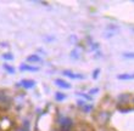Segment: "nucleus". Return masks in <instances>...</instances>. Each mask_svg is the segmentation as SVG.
<instances>
[{
  "mask_svg": "<svg viewBox=\"0 0 134 131\" xmlns=\"http://www.w3.org/2000/svg\"><path fill=\"white\" fill-rule=\"evenodd\" d=\"M72 126H73V121H72V119L71 118H62L60 121V130L61 131H70L71 129H72Z\"/></svg>",
  "mask_w": 134,
  "mask_h": 131,
  "instance_id": "nucleus-1",
  "label": "nucleus"
},
{
  "mask_svg": "<svg viewBox=\"0 0 134 131\" xmlns=\"http://www.w3.org/2000/svg\"><path fill=\"white\" fill-rule=\"evenodd\" d=\"M64 75H66V77H68L71 79H84V75L76 74V73H73L71 71H64Z\"/></svg>",
  "mask_w": 134,
  "mask_h": 131,
  "instance_id": "nucleus-2",
  "label": "nucleus"
},
{
  "mask_svg": "<svg viewBox=\"0 0 134 131\" xmlns=\"http://www.w3.org/2000/svg\"><path fill=\"white\" fill-rule=\"evenodd\" d=\"M20 85L23 86L26 89H32L33 86L35 85V82L34 80H28V79H23L21 83H20Z\"/></svg>",
  "mask_w": 134,
  "mask_h": 131,
  "instance_id": "nucleus-3",
  "label": "nucleus"
},
{
  "mask_svg": "<svg viewBox=\"0 0 134 131\" xmlns=\"http://www.w3.org/2000/svg\"><path fill=\"white\" fill-rule=\"evenodd\" d=\"M20 69L23 72H38L39 71L38 67H33V66H28V64H21Z\"/></svg>",
  "mask_w": 134,
  "mask_h": 131,
  "instance_id": "nucleus-4",
  "label": "nucleus"
},
{
  "mask_svg": "<svg viewBox=\"0 0 134 131\" xmlns=\"http://www.w3.org/2000/svg\"><path fill=\"white\" fill-rule=\"evenodd\" d=\"M55 84H56L59 88H62V89H70L71 88L70 84L67 82H65V80H62V79H56V80H55Z\"/></svg>",
  "mask_w": 134,
  "mask_h": 131,
  "instance_id": "nucleus-5",
  "label": "nucleus"
},
{
  "mask_svg": "<svg viewBox=\"0 0 134 131\" xmlns=\"http://www.w3.org/2000/svg\"><path fill=\"white\" fill-rule=\"evenodd\" d=\"M117 79H120V80H133L134 73L133 74H120L117 75Z\"/></svg>",
  "mask_w": 134,
  "mask_h": 131,
  "instance_id": "nucleus-6",
  "label": "nucleus"
},
{
  "mask_svg": "<svg viewBox=\"0 0 134 131\" xmlns=\"http://www.w3.org/2000/svg\"><path fill=\"white\" fill-rule=\"evenodd\" d=\"M28 62H42V58L39 56H37V55H32V56H29L28 58Z\"/></svg>",
  "mask_w": 134,
  "mask_h": 131,
  "instance_id": "nucleus-7",
  "label": "nucleus"
},
{
  "mask_svg": "<svg viewBox=\"0 0 134 131\" xmlns=\"http://www.w3.org/2000/svg\"><path fill=\"white\" fill-rule=\"evenodd\" d=\"M9 97H7L6 92L5 91H0V102H7Z\"/></svg>",
  "mask_w": 134,
  "mask_h": 131,
  "instance_id": "nucleus-8",
  "label": "nucleus"
},
{
  "mask_svg": "<svg viewBox=\"0 0 134 131\" xmlns=\"http://www.w3.org/2000/svg\"><path fill=\"white\" fill-rule=\"evenodd\" d=\"M3 67H4V69H5L7 73H11V74H14V73H15V68L11 67L10 64H4Z\"/></svg>",
  "mask_w": 134,
  "mask_h": 131,
  "instance_id": "nucleus-9",
  "label": "nucleus"
},
{
  "mask_svg": "<svg viewBox=\"0 0 134 131\" xmlns=\"http://www.w3.org/2000/svg\"><path fill=\"white\" fill-rule=\"evenodd\" d=\"M65 98H66V95L62 93V92H57L56 95H55V99L56 101H64Z\"/></svg>",
  "mask_w": 134,
  "mask_h": 131,
  "instance_id": "nucleus-10",
  "label": "nucleus"
},
{
  "mask_svg": "<svg viewBox=\"0 0 134 131\" xmlns=\"http://www.w3.org/2000/svg\"><path fill=\"white\" fill-rule=\"evenodd\" d=\"M122 56L124 58H131V60H134V52H124Z\"/></svg>",
  "mask_w": 134,
  "mask_h": 131,
  "instance_id": "nucleus-11",
  "label": "nucleus"
},
{
  "mask_svg": "<svg viewBox=\"0 0 134 131\" xmlns=\"http://www.w3.org/2000/svg\"><path fill=\"white\" fill-rule=\"evenodd\" d=\"M3 57H4V58H5V60H9V61L14 60V56H12L11 53H4V55H3Z\"/></svg>",
  "mask_w": 134,
  "mask_h": 131,
  "instance_id": "nucleus-12",
  "label": "nucleus"
},
{
  "mask_svg": "<svg viewBox=\"0 0 134 131\" xmlns=\"http://www.w3.org/2000/svg\"><path fill=\"white\" fill-rule=\"evenodd\" d=\"M100 73V69H95V72H94V78H98V74Z\"/></svg>",
  "mask_w": 134,
  "mask_h": 131,
  "instance_id": "nucleus-13",
  "label": "nucleus"
},
{
  "mask_svg": "<svg viewBox=\"0 0 134 131\" xmlns=\"http://www.w3.org/2000/svg\"><path fill=\"white\" fill-rule=\"evenodd\" d=\"M95 92H98V89H93V90H90V91H89V93L92 95V93H95Z\"/></svg>",
  "mask_w": 134,
  "mask_h": 131,
  "instance_id": "nucleus-14",
  "label": "nucleus"
},
{
  "mask_svg": "<svg viewBox=\"0 0 134 131\" xmlns=\"http://www.w3.org/2000/svg\"><path fill=\"white\" fill-rule=\"evenodd\" d=\"M16 131H25V130H23V129H17Z\"/></svg>",
  "mask_w": 134,
  "mask_h": 131,
  "instance_id": "nucleus-15",
  "label": "nucleus"
},
{
  "mask_svg": "<svg viewBox=\"0 0 134 131\" xmlns=\"http://www.w3.org/2000/svg\"><path fill=\"white\" fill-rule=\"evenodd\" d=\"M133 32H134V28H133Z\"/></svg>",
  "mask_w": 134,
  "mask_h": 131,
  "instance_id": "nucleus-16",
  "label": "nucleus"
},
{
  "mask_svg": "<svg viewBox=\"0 0 134 131\" xmlns=\"http://www.w3.org/2000/svg\"><path fill=\"white\" fill-rule=\"evenodd\" d=\"M133 102H134V98H133Z\"/></svg>",
  "mask_w": 134,
  "mask_h": 131,
  "instance_id": "nucleus-17",
  "label": "nucleus"
}]
</instances>
